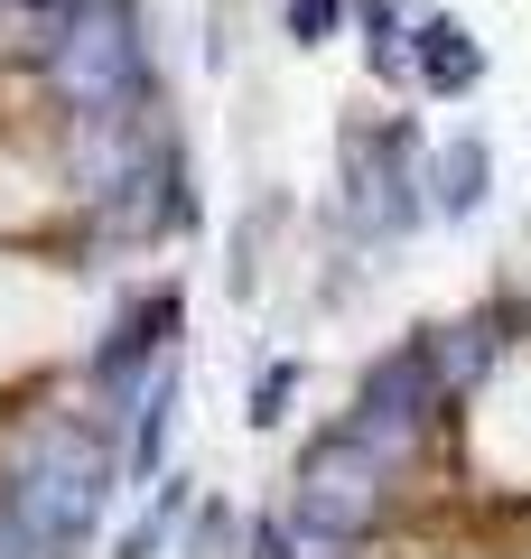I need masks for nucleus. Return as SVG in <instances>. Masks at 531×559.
<instances>
[{"instance_id": "obj_1", "label": "nucleus", "mask_w": 531, "mask_h": 559, "mask_svg": "<svg viewBox=\"0 0 531 559\" xmlns=\"http://www.w3.org/2000/svg\"><path fill=\"white\" fill-rule=\"evenodd\" d=\"M103 495H113L103 429H75V419L38 429L0 485V559H75L103 522Z\"/></svg>"}, {"instance_id": "obj_2", "label": "nucleus", "mask_w": 531, "mask_h": 559, "mask_svg": "<svg viewBox=\"0 0 531 559\" xmlns=\"http://www.w3.org/2000/svg\"><path fill=\"white\" fill-rule=\"evenodd\" d=\"M47 84L75 103V121H103V112H131L140 103V28L121 0H84L66 10L57 47H47Z\"/></svg>"}, {"instance_id": "obj_3", "label": "nucleus", "mask_w": 531, "mask_h": 559, "mask_svg": "<svg viewBox=\"0 0 531 559\" xmlns=\"http://www.w3.org/2000/svg\"><path fill=\"white\" fill-rule=\"evenodd\" d=\"M374 513H382V457L354 448V429H327V439L308 448V466H298V532L327 540V550H345Z\"/></svg>"}, {"instance_id": "obj_4", "label": "nucleus", "mask_w": 531, "mask_h": 559, "mask_svg": "<svg viewBox=\"0 0 531 559\" xmlns=\"http://www.w3.org/2000/svg\"><path fill=\"white\" fill-rule=\"evenodd\" d=\"M429 401H438V373H429V355H420V345H392V355H382L374 373H364L354 411H345L354 448H374V457L392 466L401 448L420 439V419H429Z\"/></svg>"}, {"instance_id": "obj_5", "label": "nucleus", "mask_w": 531, "mask_h": 559, "mask_svg": "<svg viewBox=\"0 0 531 559\" xmlns=\"http://www.w3.org/2000/svg\"><path fill=\"white\" fill-rule=\"evenodd\" d=\"M345 215L374 224V234H401V224L420 215L411 131H354V140H345Z\"/></svg>"}, {"instance_id": "obj_6", "label": "nucleus", "mask_w": 531, "mask_h": 559, "mask_svg": "<svg viewBox=\"0 0 531 559\" xmlns=\"http://www.w3.org/2000/svg\"><path fill=\"white\" fill-rule=\"evenodd\" d=\"M168 326H177V299H168V289H158V299H140L131 318L113 326V345H103V355H94V373L113 382V392H140V364L158 355V336H168Z\"/></svg>"}, {"instance_id": "obj_7", "label": "nucleus", "mask_w": 531, "mask_h": 559, "mask_svg": "<svg viewBox=\"0 0 531 559\" xmlns=\"http://www.w3.org/2000/svg\"><path fill=\"white\" fill-rule=\"evenodd\" d=\"M475 75H485V47L457 20H420V84H429V94H467Z\"/></svg>"}, {"instance_id": "obj_8", "label": "nucleus", "mask_w": 531, "mask_h": 559, "mask_svg": "<svg viewBox=\"0 0 531 559\" xmlns=\"http://www.w3.org/2000/svg\"><path fill=\"white\" fill-rule=\"evenodd\" d=\"M485 168H494V159H485V140L457 131L448 150H438V168H429V187H438L429 205H438V215H475V197H485Z\"/></svg>"}, {"instance_id": "obj_9", "label": "nucleus", "mask_w": 531, "mask_h": 559, "mask_svg": "<svg viewBox=\"0 0 531 559\" xmlns=\"http://www.w3.org/2000/svg\"><path fill=\"white\" fill-rule=\"evenodd\" d=\"M131 401H140V411H131V466H158V448H168V411H177V364H150Z\"/></svg>"}, {"instance_id": "obj_10", "label": "nucleus", "mask_w": 531, "mask_h": 559, "mask_svg": "<svg viewBox=\"0 0 531 559\" xmlns=\"http://www.w3.org/2000/svg\"><path fill=\"white\" fill-rule=\"evenodd\" d=\"M290 382H298L290 364H271V373L252 382V419H261V429H271V419H280V401H290Z\"/></svg>"}, {"instance_id": "obj_11", "label": "nucleus", "mask_w": 531, "mask_h": 559, "mask_svg": "<svg viewBox=\"0 0 531 559\" xmlns=\"http://www.w3.org/2000/svg\"><path fill=\"white\" fill-rule=\"evenodd\" d=\"M345 0H290V38H327Z\"/></svg>"}, {"instance_id": "obj_12", "label": "nucleus", "mask_w": 531, "mask_h": 559, "mask_svg": "<svg viewBox=\"0 0 531 559\" xmlns=\"http://www.w3.org/2000/svg\"><path fill=\"white\" fill-rule=\"evenodd\" d=\"M0 10H20V20H66V10H84V0H0Z\"/></svg>"}]
</instances>
